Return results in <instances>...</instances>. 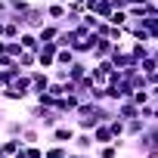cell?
Masks as SVG:
<instances>
[{"instance_id":"1","label":"cell","mask_w":158,"mask_h":158,"mask_svg":"<svg viewBox=\"0 0 158 158\" xmlns=\"http://www.w3.org/2000/svg\"><path fill=\"white\" fill-rule=\"evenodd\" d=\"M13 16V13H10ZM19 25H22V31H37L44 22H47V13H44V3H31L25 13H19V16H13Z\"/></svg>"},{"instance_id":"2","label":"cell","mask_w":158,"mask_h":158,"mask_svg":"<svg viewBox=\"0 0 158 158\" xmlns=\"http://www.w3.org/2000/svg\"><path fill=\"white\" fill-rule=\"evenodd\" d=\"M74 124L71 121H62V124H56L53 130H47V143H62V146H71V139H74Z\"/></svg>"},{"instance_id":"3","label":"cell","mask_w":158,"mask_h":158,"mask_svg":"<svg viewBox=\"0 0 158 158\" xmlns=\"http://www.w3.org/2000/svg\"><path fill=\"white\" fill-rule=\"evenodd\" d=\"M109 62H112V65H115L118 71H127V68H136V62L130 59V53H127V47H124V40H121V44H115V50H112Z\"/></svg>"},{"instance_id":"4","label":"cell","mask_w":158,"mask_h":158,"mask_svg":"<svg viewBox=\"0 0 158 158\" xmlns=\"http://www.w3.org/2000/svg\"><path fill=\"white\" fill-rule=\"evenodd\" d=\"M28 81H31V96H34V93H44L50 87L53 77H50L47 68H28Z\"/></svg>"},{"instance_id":"5","label":"cell","mask_w":158,"mask_h":158,"mask_svg":"<svg viewBox=\"0 0 158 158\" xmlns=\"http://www.w3.org/2000/svg\"><path fill=\"white\" fill-rule=\"evenodd\" d=\"M56 40H50V44H40V50H37V68H53L56 65Z\"/></svg>"},{"instance_id":"6","label":"cell","mask_w":158,"mask_h":158,"mask_svg":"<svg viewBox=\"0 0 158 158\" xmlns=\"http://www.w3.org/2000/svg\"><path fill=\"white\" fill-rule=\"evenodd\" d=\"M22 146H44V130L34 124V121H28L25 118V130H22Z\"/></svg>"},{"instance_id":"7","label":"cell","mask_w":158,"mask_h":158,"mask_svg":"<svg viewBox=\"0 0 158 158\" xmlns=\"http://www.w3.org/2000/svg\"><path fill=\"white\" fill-rule=\"evenodd\" d=\"M112 50H115V44H112L109 37H99V34H96V44H93V50H90V56H87V59H90V62L109 59V56H112Z\"/></svg>"},{"instance_id":"8","label":"cell","mask_w":158,"mask_h":158,"mask_svg":"<svg viewBox=\"0 0 158 158\" xmlns=\"http://www.w3.org/2000/svg\"><path fill=\"white\" fill-rule=\"evenodd\" d=\"M71 149H74V152H93V149H96L93 133H90V130H77L74 139H71Z\"/></svg>"},{"instance_id":"9","label":"cell","mask_w":158,"mask_h":158,"mask_svg":"<svg viewBox=\"0 0 158 158\" xmlns=\"http://www.w3.org/2000/svg\"><path fill=\"white\" fill-rule=\"evenodd\" d=\"M87 71H90V59H87V56H77V59L68 65V81H81Z\"/></svg>"},{"instance_id":"10","label":"cell","mask_w":158,"mask_h":158,"mask_svg":"<svg viewBox=\"0 0 158 158\" xmlns=\"http://www.w3.org/2000/svg\"><path fill=\"white\" fill-rule=\"evenodd\" d=\"M59 31H62V22H44L40 28H37V37H40V44H50V40H56L59 37Z\"/></svg>"},{"instance_id":"11","label":"cell","mask_w":158,"mask_h":158,"mask_svg":"<svg viewBox=\"0 0 158 158\" xmlns=\"http://www.w3.org/2000/svg\"><path fill=\"white\" fill-rule=\"evenodd\" d=\"M44 13L50 22H62L65 19V0H47L44 3Z\"/></svg>"},{"instance_id":"12","label":"cell","mask_w":158,"mask_h":158,"mask_svg":"<svg viewBox=\"0 0 158 158\" xmlns=\"http://www.w3.org/2000/svg\"><path fill=\"white\" fill-rule=\"evenodd\" d=\"M19 34H22V25L6 13L3 16V40H19Z\"/></svg>"},{"instance_id":"13","label":"cell","mask_w":158,"mask_h":158,"mask_svg":"<svg viewBox=\"0 0 158 158\" xmlns=\"http://www.w3.org/2000/svg\"><path fill=\"white\" fill-rule=\"evenodd\" d=\"M19 44H22V50H28V53H37V50H40L37 31H22V34H19Z\"/></svg>"},{"instance_id":"14","label":"cell","mask_w":158,"mask_h":158,"mask_svg":"<svg viewBox=\"0 0 158 158\" xmlns=\"http://www.w3.org/2000/svg\"><path fill=\"white\" fill-rule=\"evenodd\" d=\"M146 124H149L146 118H130V121H124V136H127V139L139 136V133L146 130Z\"/></svg>"},{"instance_id":"15","label":"cell","mask_w":158,"mask_h":158,"mask_svg":"<svg viewBox=\"0 0 158 158\" xmlns=\"http://www.w3.org/2000/svg\"><path fill=\"white\" fill-rule=\"evenodd\" d=\"M71 146H62V143H44V158H68Z\"/></svg>"},{"instance_id":"16","label":"cell","mask_w":158,"mask_h":158,"mask_svg":"<svg viewBox=\"0 0 158 158\" xmlns=\"http://www.w3.org/2000/svg\"><path fill=\"white\" fill-rule=\"evenodd\" d=\"M25 130V118H6L3 121V136H22Z\"/></svg>"},{"instance_id":"17","label":"cell","mask_w":158,"mask_h":158,"mask_svg":"<svg viewBox=\"0 0 158 158\" xmlns=\"http://www.w3.org/2000/svg\"><path fill=\"white\" fill-rule=\"evenodd\" d=\"M90 133H93V143H96V146H102V143H112V139H115L106 121H99V124H96V127H93Z\"/></svg>"},{"instance_id":"18","label":"cell","mask_w":158,"mask_h":158,"mask_svg":"<svg viewBox=\"0 0 158 158\" xmlns=\"http://www.w3.org/2000/svg\"><path fill=\"white\" fill-rule=\"evenodd\" d=\"M74 59H77L74 50H68V47H59V50H56V65H65V68H68Z\"/></svg>"},{"instance_id":"19","label":"cell","mask_w":158,"mask_h":158,"mask_svg":"<svg viewBox=\"0 0 158 158\" xmlns=\"http://www.w3.org/2000/svg\"><path fill=\"white\" fill-rule=\"evenodd\" d=\"M16 62H19V68H25V71H28V68H37V53H28V50H22Z\"/></svg>"},{"instance_id":"20","label":"cell","mask_w":158,"mask_h":158,"mask_svg":"<svg viewBox=\"0 0 158 158\" xmlns=\"http://www.w3.org/2000/svg\"><path fill=\"white\" fill-rule=\"evenodd\" d=\"M13 158H44V146H22Z\"/></svg>"},{"instance_id":"21","label":"cell","mask_w":158,"mask_h":158,"mask_svg":"<svg viewBox=\"0 0 158 158\" xmlns=\"http://www.w3.org/2000/svg\"><path fill=\"white\" fill-rule=\"evenodd\" d=\"M22 71H25V68H19V62H13L10 68H0V77H3V84H13Z\"/></svg>"},{"instance_id":"22","label":"cell","mask_w":158,"mask_h":158,"mask_svg":"<svg viewBox=\"0 0 158 158\" xmlns=\"http://www.w3.org/2000/svg\"><path fill=\"white\" fill-rule=\"evenodd\" d=\"M106 22H109V25H118V28H124V25H127L130 19H127V10H112Z\"/></svg>"},{"instance_id":"23","label":"cell","mask_w":158,"mask_h":158,"mask_svg":"<svg viewBox=\"0 0 158 158\" xmlns=\"http://www.w3.org/2000/svg\"><path fill=\"white\" fill-rule=\"evenodd\" d=\"M143 139L149 143V146H158V124H146V130H143Z\"/></svg>"},{"instance_id":"24","label":"cell","mask_w":158,"mask_h":158,"mask_svg":"<svg viewBox=\"0 0 158 158\" xmlns=\"http://www.w3.org/2000/svg\"><path fill=\"white\" fill-rule=\"evenodd\" d=\"M50 77L59 81V84H65V81H68V68H65V65H53V68H50Z\"/></svg>"},{"instance_id":"25","label":"cell","mask_w":158,"mask_h":158,"mask_svg":"<svg viewBox=\"0 0 158 158\" xmlns=\"http://www.w3.org/2000/svg\"><path fill=\"white\" fill-rule=\"evenodd\" d=\"M106 124H109V130H112V136H115V139H118V136H124V121H121V118H109Z\"/></svg>"},{"instance_id":"26","label":"cell","mask_w":158,"mask_h":158,"mask_svg":"<svg viewBox=\"0 0 158 158\" xmlns=\"http://www.w3.org/2000/svg\"><path fill=\"white\" fill-rule=\"evenodd\" d=\"M31 6V0H10V13L13 16H19V13H25Z\"/></svg>"},{"instance_id":"27","label":"cell","mask_w":158,"mask_h":158,"mask_svg":"<svg viewBox=\"0 0 158 158\" xmlns=\"http://www.w3.org/2000/svg\"><path fill=\"white\" fill-rule=\"evenodd\" d=\"M6 53H10L13 59H19V53H22V44H19V40H6Z\"/></svg>"},{"instance_id":"28","label":"cell","mask_w":158,"mask_h":158,"mask_svg":"<svg viewBox=\"0 0 158 158\" xmlns=\"http://www.w3.org/2000/svg\"><path fill=\"white\" fill-rule=\"evenodd\" d=\"M139 158H158V146H149V149H146Z\"/></svg>"},{"instance_id":"29","label":"cell","mask_w":158,"mask_h":158,"mask_svg":"<svg viewBox=\"0 0 158 158\" xmlns=\"http://www.w3.org/2000/svg\"><path fill=\"white\" fill-rule=\"evenodd\" d=\"M152 124H158V102H152V118H149Z\"/></svg>"},{"instance_id":"30","label":"cell","mask_w":158,"mask_h":158,"mask_svg":"<svg viewBox=\"0 0 158 158\" xmlns=\"http://www.w3.org/2000/svg\"><path fill=\"white\" fill-rule=\"evenodd\" d=\"M10 13V0H0V16H6Z\"/></svg>"},{"instance_id":"31","label":"cell","mask_w":158,"mask_h":158,"mask_svg":"<svg viewBox=\"0 0 158 158\" xmlns=\"http://www.w3.org/2000/svg\"><path fill=\"white\" fill-rule=\"evenodd\" d=\"M3 121H6V115H3V109H0V133H3Z\"/></svg>"},{"instance_id":"32","label":"cell","mask_w":158,"mask_h":158,"mask_svg":"<svg viewBox=\"0 0 158 158\" xmlns=\"http://www.w3.org/2000/svg\"><path fill=\"white\" fill-rule=\"evenodd\" d=\"M0 90H3V77H0Z\"/></svg>"},{"instance_id":"33","label":"cell","mask_w":158,"mask_h":158,"mask_svg":"<svg viewBox=\"0 0 158 158\" xmlns=\"http://www.w3.org/2000/svg\"><path fill=\"white\" fill-rule=\"evenodd\" d=\"M93 158H96V155H93Z\"/></svg>"},{"instance_id":"34","label":"cell","mask_w":158,"mask_h":158,"mask_svg":"<svg viewBox=\"0 0 158 158\" xmlns=\"http://www.w3.org/2000/svg\"><path fill=\"white\" fill-rule=\"evenodd\" d=\"M136 158H139V155H136Z\"/></svg>"}]
</instances>
